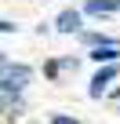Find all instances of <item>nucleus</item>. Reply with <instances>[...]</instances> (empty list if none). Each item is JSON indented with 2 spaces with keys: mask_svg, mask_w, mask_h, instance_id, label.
I'll return each instance as SVG.
<instances>
[{
  "mask_svg": "<svg viewBox=\"0 0 120 124\" xmlns=\"http://www.w3.org/2000/svg\"><path fill=\"white\" fill-rule=\"evenodd\" d=\"M0 62H4V51H0Z\"/></svg>",
  "mask_w": 120,
  "mask_h": 124,
  "instance_id": "1a4fd4ad",
  "label": "nucleus"
},
{
  "mask_svg": "<svg viewBox=\"0 0 120 124\" xmlns=\"http://www.w3.org/2000/svg\"><path fill=\"white\" fill-rule=\"evenodd\" d=\"M113 77H116V66L98 70V73H95V80H91V95H95V99H102V91L109 88V80H113Z\"/></svg>",
  "mask_w": 120,
  "mask_h": 124,
  "instance_id": "f03ea898",
  "label": "nucleus"
},
{
  "mask_svg": "<svg viewBox=\"0 0 120 124\" xmlns=\"http://www.w3.org/2000/svg\"><path fill=\"white\" fill-rule=\"evenodd\" d=\"M11 29H15L11 22H0V33H11Z\"/></svg>",
  "mask_w": 120,
  "mask_h": 124,
  "instance_id": "6e6552de",
  "label": "nucleus"
},
{
  "mask_svg": "<svg viewBox=\"0 0 120 124\" xmlns=\"http://www.w3.org/2000/svg\"><path fill=\"white\" fill-rule=\"evenodd\" d=\"M58 29H62V33H77L80 29V15L77 11H62V15H58Z\"/></svg>",
  "mask_w": 120,
  "mask_h": 124,
  "instance_id": "7ed1b4c3",
  "label": "nucleus"
},
{
  "mask_svg": "<svg viewBox=\"0 0 120 124\" xmlns=\"http://www.w3.org/2000/svg\"><path fill=\"white\" fill-rule=\"evenodd\" d=\"M91 58H98V62H113V58H116V44H98V47L91 51Z\"/></svg>",
  "mask_w": 120,
  "mask_h": 124,
  "instance_id": "39448f33",
  "label": "nucleus"
},
{
  "mask_svg": "<svg viewBox=\"0 0 120 124\" xmlns=\"http://www.w3.org/2000/svg\"><path fill=\"white\" fill-rule=\"evenodd\" d=\"M11 99H15V91H7V88H4V84H0V102H4V106H7V102H11Z\"/></svg>",
  "mask_w": 120,
  "mask_h": 124,
  "instance_id": "423d86ee",
  "label": "nucleus"
},
{
  "mask_svg": "<svg viewBox=\"0 0 120 124\" xmlns=\"http://www.w3.org/2000/svg\"><path fill=\"white\" fill-rule=\"evenodd\" d=\"M116 8H120V0H116Z\"/></svg>",
  "mask_w": 120,
  "mask_h": 124,
  "instance_id": "9d476101",
  "label": "nucleus"
},
{
  "mask_svg": "<svg viewBox=\"0 0 120 124\" xmlns=\"http://www.w3.org/2000/svg\"><path fill=\"white\" fill-rule=\"evenodd\" d=\"M0 84L7 91H15V95H22V88L29 84V66H22V62H0Z\"/></svg>",
  "mask_w": 120,
  "mask_h": 124,
  "instance_id": "f257e3e1",
  "label": "nucleus"
},
{
  "mask_svg": "<svg viewBox=\"0 0 120 124\" xmlns=\"http://www.w3.org/2000/svg\"><path fill=\"white\" fill-rule=\"evenodd\" d=\"M51 124H80V120H77V117H55Z\"/></svg>",
  "mask_w": 120,
  "mask_h": 124,
  "instance_id": "0eeeda50",
  "label": "nucleus"
},
{
  "mask_svg": "<svg viewBox=\"0 0 120 124\" xmlns=\"http://www.w3.org/2000/svg\"><path fill=\"white\" fill-rule=\"evenodd\" d=\"M116 11V0H91L87 4V15H109Z\"/></svg>",
  "mask_w": 120,
  "mask_h": 124,
  "instance_id": "20e7f679",
  "label": "nucleus"
}]
</instances>
